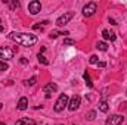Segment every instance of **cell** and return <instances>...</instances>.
Returning <instances> with one entry per match:
<instances>
[{"mask_svg":"<svg viewBox=\"0 0 127 125\" xmlns=\"http://www.w3.org/2000/svg\"><path fill=\"white\" fill-rule=\"evenodd\" d=\"M43 91H44V94H46V97L49 99V97H50V94H52V93L58 91V85H56L55 83H49V84H46V85H44Z\"/></svg>","mask_w":127,"mask_h":125,"instance_id":"9","label":"cell"},{"mask_svg":"<svg viewBox=\"0 0 127 125\" xmlns=\"http://www.w3.org/2000/svg\"><path fill=\"white\" fill-rule=\"evenodd\" d=\"M95 118H96V112H95V110H90V112H87V113H86V119L93 121Z\"/></svg>","mask_w":127,"mask_h":125,"instance_id":"18","label":"cell"},{"mask_svg":"<svg viewBox=\"0 0 127 125\" xmlns=\"http://www.w3.org/2000/svg\"><path fill=\"white\" fill-rule=\"evenodd\" d=\"M1 107H3V104H1V103H0V110H1Z\"/></svg>","mask_w":127,"mask_h":125,"instance_id":"28","label":"cell"},{"mask_svg":"<svg viewBox=\"0 0 127 125\" xmlns=\"http://www.w3.org/2000/svg\"><path fill=\"white\" fill-rule=\"evenodd\" d=\"M7 38L15 41L16 44L25 46V47H31L37 43V35H34L31 32H10L7 35Z\"/></svg>","mask_w":127,"mask_h":125,"instance_id":"1","label":"cell"},{"mask_svg":"<svg viewBox=\"0 0 127 125\" xmlns=\"http://www.w3.org/2000/svg\"><path fill=\"white\" fill-rule=\"evenodd\" d=\"M96 49L100 50V52H106V50H108V44H106L105 41H99V43L96 44Z\"/></svg>","mask_w":127,"mask_h":125,"instance_id":"13","label":"cell"},{"mask_svg":"<svg viewBox=\"0 0 127 125\" xmlns=\"http://www.w3.org/2000/svg\"><path fill=\"white\" fill-rule=\"evenodd\" d=\"M47 24V21H43V22H38V24H35L34 27H32V30H41L44 25Z\"/></svg>","mask_w":127,"mask_h":125,"instance_id":"19","label":"cell"},{"mask_svg":"<svg viewBox=\"0 0 127 125\" xmlns=\"http://www.w3.org/2000/svg\"><path fill=\"white\" fill-rule=\"evenodd\" d=\"M123 122H124V118L121 115H111L109 118H106L105 125H123Z\"/></svg>","mask_w":127,"mask_h":125,"instance_id":"7","label":"cell"},{"mask_svg":"<svg viewBox=\"0 0 127 125\" xmlns=\"http://www.w3.org/2000/svg\"><path fill=\"white\" fill-rule=\"evenodd\" d=\"M21 63L25 65V63H27V59H25V58H21Z\"/></svg>","mask_w":127,"mask_h":125,"instance_id":"26","label":"cell"},{"mask_svg":"<svg viewBox=\"0 0 127 125\" xmlns=\"http://www.w3.org/2000/svg\"><path fill=\"white\" fill-rule=\"evenodd\" d=\"M3 31H4V27H3V24L0 22V32H3Z\"/></svg>","mask_w":127,"mask_h":125,"instance_id":"27","label":"cell"},{"mask_svg":"<svg viewBox=\"0 0 127 125\" xmlns=\"http://www.w3.org/2000/svg\"><path fill=\"white\" fill-rule=\"evenodd\" d=\"M28 107V99L27 97H21L19 102H18V109L19 110H25Z\"/></svg>","mask_w":127,"mask_h":125,"instance_id":"11","label":"cell"},{"mask_svg":"<svg viewBox=\"0 0 127 125\" xmlns=\"http://www.w3.org/2000/svg\"><path fill=\"white\" fill-rule=\"evenodd\" d=\"M35 81H37V78H35V77H31L28 81H25V85H34V84H35Z\"/></svg>","mask_w":127,"mask_h":125,"instance_id":"22","label":"cell"},{"mask_svg":"<svg viewBox=\"0 0 127 125\" xmlns=\"http://www.w3.org/2000/svg\"><path fill=\"white\" fill-rule=\"evenodd\" d=\"M108 109H109V106H108V102L102 100V102L99 103V110H100V112H108Z\"/></svg>","mask_w":127,"mask_h":125,"instance_id":"15","label":"cell"},{"mask_svg":"<svg viewBox=\"0 0 127 125\" xmlns=\"http://www.w3.org/2000/svg\"><path fill=\"white\" fill-rule=\"evenodd\" d=\"M72 16H74L72 12H65L64 15H61V16L56 19V25H58V27H64V25H66V24L72 19Z\"/></svg>","mask_w":127,"mask_h":125,"instance_id":"5","label":"cell"},{"mask_svg":"<svg viewBox=\"0 0 127 125\" xmlns=\"http://www.w3.org/2000/svg\"><path fill=\"white\" fill-rule=\"evenodd\" d=\"M15 53H16V50L12 47H0V59L9 61L15 56Z\"/></svg>","mask_w":127,"mask_h":125,"instance_id":"3","label":"cell"},{"mask_svg":"<svg viewBox=\"0 0 127 125\" xmlns=\"http://www.w3.org/2000/svg\"><path fill=\"white\" fill-rule=\"evenodd\" d=\"M96 10H97V4H96L95 1H90V3H87L84 7H83V15L84 16H87V18H90V16H93L96 13Z\"/></svg>","mask_w":127,"mask_h":125,"instance_id":"4","label":"cell"},{"mask_svg":"<svg viewBox=\"0 0 127 125\" xmlns=\"http://www.w3.org/2000/svg\"><path fill=\"white\" fill-rule=\"evenodd\" d=\"M16 7H19V1H12L10 3V9H16Z\"/></svg>","mask_w":127,"mask_h":125,"instance_id":"24","label":"cell"},{"mask_svg":"<svg viewBox=\"0 0 127 125\" xmlns=\"http://www.w3.org/2000/svg\"><path fill=\"white\" fill-rule=\"evenodd\" d=\"M80 103H81V97L75 94V96L71 97V100H69V103H68V109H69L71 112H74V110H77V109L80 107Z\"/></svg>","mask_w":127,"mask_h":125,"instance_id":"6","label":"cell"},{"mask_svg":"<svg viewBox=\"0 0 127 125\" xmlns=\"http://www.w3.org/2000/svg\"><path fill=\"white\" fill-rule=\"evenodd\" d=\"M0 125H6V124H3V122H0Z\"/></svg>","mask_w":127,"mask_h":125,"instance_id":"29","label":"cell"},{"mask_svg":"<svg viewBox=\"0 0 127 125\" xmlns=\"http://www.w3.org/2000/svg\"><path fill=\"white\" fill-rule=\"evenodd\" d=\"M97 66H99V68H105V66H106V63H105V62H97Z\"/></svg>","mask_w":127,"mask_h":125,"instance_id":"25","label":"cell"},{"mask_svg":"<svg viewBox=\"0 0 127 125\" xmlns=\"http://www.w3.org/2000/svg\"><path fill=\"white\" fill-rule=\"evenodd\" d=\"M99 62V59H97V56L96 55H92L90 56V59H89V63H92V65H95V63Z\"/></svg>","mask_w":127,"mask_h":125,"instance_id":"21","label":"cell"},{"mask_svg":"<svg viewBox=\"0 0 127 125\" xmlns=\"http://www.w3.org/2000/svg\"><path fill=\"white\" fill-rule=\"evenodd\" d=\"M102 37H103L105 40H108V41H115V38H117V35H115L114 32L108 31V30H103V31H102Z\"/></svg>","mask_w":127,"mask_h":125,"instance_id":"10","label":"cell"},{"mask_svg":"<svg viewBox=\"0 0 127 125\" xmlns=\"http://www.w3.org/2000/svg\"><path fill=\"white\" fill-rule=\"evenodd\" d=\"M37 59H38V62L41 63V65H49V61H47V58H44L41 53H38V55H37Z\"/></svg>","mask_w":127,"mask_h":125,"instance_id":"17","label":"cell"},{"mask_svg":"<svg viewBox=\"0 0 127 125\" xmlns=\"http://www.w3.org/2000/svg\"><path fill=\"white\" fill-rule=\"evenodd\" d=\"M7 69H9L7 63H6V62H1V61H0V71H7Z\"/></svg>","mask_w":127,"mask_h":125,"instance_id":"23","label":"cell"},{"mask_svg":"<svg viewBox=\"0 0 127 125\" xmlns=\"http://www.w3.org/2000/svg\"><path fill=\"white\" fill-rule=\"evenodd\" d=\"M64 44H65V46H75V40L65 38V40H64Z\"/></svg>","mask_w":127,"mask_h":125,"instance_id":"20","label":"cell"},{"mask_svg":"<svg viewBox=\"0 0 127 125\" xmlns=\"http://www.w3.org/2000/svg\"><path fill=\"white\" fill-rule=\"evenodd\" d=\"M83 78H84V81H86V85H87L89 88H93V83H92V80H90V77H89L87 72L83 74Z\"/></svg>","mask_w":127,"mask_h":125,"instance_id":"14","label":"cell"},{"mask_svg":"<svg viewBox=\"0 0 127 125\" xmlns=\"http://www.w3.org/2000/svg\"><path fill=\"white\" fill-rule=\"evenodd\" d=\"M40 10H41V3H40V1L32 0V1L28 3V12H30L31 15H37Z\"/></svg>","mask_w":127,"mask_h":125,"instance_id":"8","label":"cell"},{"mask_svg":"<svg viewBox=\"0 0 127 125\" xmlns=\"http://www.w3.org/2000/svg\"><path fill=\"white\" fill-rule=\"evenodd\" d=\"M68 103H69V97H68L66 94H61V96L58 97V100H56L55 106H53L55 112H62L64 109L68 106Z\"/></svg>","mask_w":127,"mask_h":125,"instance_id":"2","label":"cell"},{"mask_svg":"<svg viewBox=\"0 0 127 125\" xmlns=\"http://www.w3.org/2000/svg\"><path fill=\"white\" fill-rule=\"evenodd\" d=\"M59 35H68V32H59V31H52V32H50V34H49V37H50V38H53V40H55V38H58V37H59Z\"/></svg>","mask_w":127,"mask_h":125,"instance_id":"16","label":"cell"},{"mask_svg":"<svg viewBox=\"0 0 127 125\" xmlns=\"http://www.w3.org/2000/svg\"><path fill=\"white\" fill-rule=\"evenodd\" d=\"M15 125H37V124H35V121L31 119V118H22V119L16 121Z\"/></svg>","mask_w":127,"mask_h":125,"instance_id":"12","label":"cell"}]
</instances>
